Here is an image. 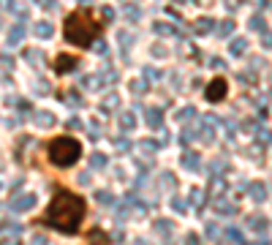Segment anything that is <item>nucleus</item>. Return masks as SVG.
Instances as JSON below:
<instances>
[{"instance_id": "nucleus-6", "label": "nucleus", "mask_w": 272, "mask_h": 245, "mask_svg": "<svg viewBox=\"0 0 272 245\" xmlns=\"http://www.w3.org/2000/svg\"><path fill=\"white\" fill-rule=\"evenodd\" d=\"M84 240H87V245H112L109 234H106L104 229H98V226L87 229V234H84Z\"/></svg>"}, {"instance_id": "nucleus-4", "label": "nucleus", "mask_w": 272, "mask_h": 245, "mask_svg": "<svg viewBox=\"0 0 272 245\" xmlns=\"http://www.w3.org/2000/svg\"><path fill=\"white\" fill-rule=\"evenodd\" d=\"M226 96H229V82H226V76H215V79L207 85V90H204V98H207L210 104H221Z\"/></svg>"}, {"instance_id": "nucleus-3", "label": "nucleus", "mask_w": 272, "mask_h": 245, "mask_svg": "<svg viewBox=\"0 0 272 245\" xmlns=\"http://www.w3.org/2000/svg\"><path fill=\"white\" fill-rule=\"evenodd\" d=\"M82 153H84V147H82V142H79L76 136L60 134V136H52L49 142H46V158H49V164L57 167V169L76 167Z\"/></svg>"}, {"instance_id": "nucleus-2", "label": "nucleus", "mask_w": 272, "mask_h": 245, "mask_svg": "<svg viewBox=\"0 0 272 245\" xmlns=\"http://www.w3.org/2000/svg\"><path fill=\"white\" fill-rule=\"evenodd\" d=\"M101 33H104V25L96 17V9H90V6L74 9L63 22V38L68 44L79 46V49H90L101 38Z\"/></svg>"}, {"instance_id": "nucleus-1", "label": "nucleus", "mask_w": 272, "mask_h": 245, "mask_svg": "<svg viewBox=\"0 0 272 245\" xmlns=\"http://www.w3.org/2000/svg\"><path fill=\"white\" fill-rule=\"evenodd\" d=\"M84 218H87V199L76 191L65 188V185H57L46 210L36 218V223L55 229L60 234H79Z\"/></svg>"}, {"instance_id": "nucleus-7", "label": "nucleus", "mask_w": 272, "mask_h": 245, "mask_svg": "<svg viewBox=\"0 0 272 245\" xmlns=\"http://www.w3.org/2000/svg\"><path fill=\"white\" fill-rule=\"evenodd\" d=\"M28 204H30V196H22V199H17V202H14V210H25Z\"/></svg>"}, {"instance_id": "nucleus-5", "label": "nucleus", "mask_w": 272, "mask_h": 245, "mask_svg": "<svg viewBox=\"0 0 272 245\" xmlns=\"http://www.w3.org/2000/svg\"><path fill=\"white\" fill-rule=\"evenodd\" d=\"M82 63V57L79 55H68V52H60V55L55 57V74H68V71H74L76 65Z\"/></svg>"}]
</instances>
